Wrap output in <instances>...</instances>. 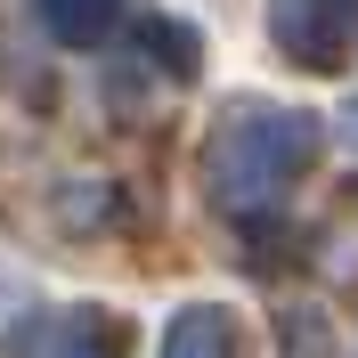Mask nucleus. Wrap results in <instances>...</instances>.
<instances>
[{"instance_id":"f257e3e1","label":"nucleus","mask_w":358,"mask_h":358,"mask_svg":"<svg viewBox=\"0 0 358 358\" xmlns=\"http://www.w3.org/2000/svg\"><path fill=\"white\" fill-rule=\"evenodd\" d=\"M317 147V122L310 114H252V122H228L220 147H212V179H220L228 203H261L277 196Z\"/></svg>"},{"instance_id":"f03ea898","label":"nucleus","mask_w":358,"mask_h":358,"mask_svg":"<svg viewBox=\"0 0 358 358\" xmlns=\"http://www.w3.org/2000/svg\"><path fill=\"white\" fill-rule=\"evenodd\" d=\"M277 41L301 66H334L358 41V0H277Z\"/></svg>"},{"instance_id":"7ed1b4c3","label":"nucleus","mask_w":358,"mask_h":358,"mask_svg":"<svg viewBox=\"0 0 358 358\" xmlns=\"http://www.w3.org/2000/svg\"><path fill=\"white\" fill-rule=\"evenodd\" d=\"M33 358H122V342H114L106 317H66V326H49L33 342Z\"/></svg>"},{"instance_id":"20e7f679","label":"nucleus","mask_w":358,"mask_h":358,"mask_svg":"<svg viewBox=\"0 0 358 358\" xmlns=\"http://www.w3.org/2000/svg\"><path fill=\"white\" fill-rule=\"evenodd\" d=\"M114 8H122V0H41V24L49 33H57V41H98V33H106L114 24Z\"/></svg>"},{"instance_id":"39448f33","label":"nucleus","mask_w":358,"mask_h":358,"mask_svg":"<svg viewBox=\"0 0 358 358\" xmlns=\"http://www.w3.org/2000/svg\"><path fill=\"white\" fill-rule=\"evenodd\" d=\"M163 358H228V317L220 310H187L163 334Z\"/></svg>"}]
</instances>
